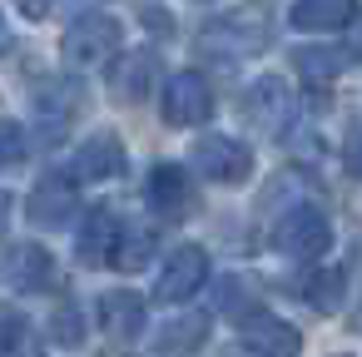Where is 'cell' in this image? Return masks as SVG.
Returning <instances> with one entry per match:
<instances>
[{"label":"cell","mask_w":362,"mask_h":357,"mask_svg":"<svg viewBox=\"0 0 362 357\" xmlns=\"http://www.w3.org/2000/svg\"><path fill=\"white\" fill-rule=\"evenodd\" d=\"M119 45H124V30H119V21L105 16V11L80 16V21L65 30V60H70L75 70H100L105 60L119 55Z\"/></svg>","instance_id":"cell-1"},{"label":"cell","mask_w":362,"mask_h":357,"mask_svg":"<svg viewBox=\"0 0 362 357\" xmlns=\"http://www.w3.org/2000/svg\"><path fill=\"white\" fill-rule=\"evenodd\" d=\"M327 243H332V223H327L322 209H313V204L288 209V213L278 218V228H273V248H278L283 258H298V263L322 258Z\"/></svg>","instance_id":"cell-2"},{"label":"cell","mask_w":362,"mask_h":357,"mask_svg":"<svg viewBox=\"0 0 362 357\" xmlns=\"http://www.w3.org/2000/svg\"><path fill=\"white\" fill-rule=\"evenodd\" d=\"M80 105H85V90H80V80H65V75H55V80H45V85L35 90V115H40V139H45V144H60V139L70 134V124H75V115H80Z\"/></svg>","instance_id":"cell-3"},{"label":"cell","mask_w":362,"mask_h":357,"mask_svg":"<svg viewBox=\"0 0 362 357\" xmlns=\"http://www.w3.org/2000/svg\"><path fill=\"white\" fill-rule=\"evenodd\" d=\"M159 110H164V124H174V129L204 124V119H209V110H214L209 80H204V75H194V70L169 75V80H164V100H159Z\"/></svg>","instance_id":"cell-4"},{"label":"cell","mask_w":362,"mask_h":357,"mask_svg":"<svg viewBox=\"0 0 362 357\" xmlns=\"http://www.w3.org/2000/svg\"><path fill=\"white\" fill-rule=\"evenodd\" d=\"M194 169L214 184H243L253 174V154H248V144H238L228 134H204L194 144Z\"/></svg>","instance_id":"cell-5"},{"label":"cell","mask_w":362,"mask_h":357,"mask_svg":"<svg viewBox=\"0 0 362 357\" xmlns=\"http://www.w3.org/2000/svg\"><path fill=\"white\" fill-rule=\"evenodd\" d=\"M238 337H243V347L258 352V357H298V347H303V332H298L293 322L263 312V308H253L248 317H238Z\"/></svg>","instance_id":"cell-6"},{"label":"cell","mask_w":362,"mask_h":357,"mask_svg":"<svg viewBox=\"0 0 362 357\" xmlns=\"http://www.w3.org/2000/svg\"><path fill=\"white\" fill-rule=\"evenodd\" d=\"M204 278H209V253L194 248V243H184V248H174V253L164 258L154 293H159L164 303H184V298H194V293L204 288Z\"/></svg>","instance_id":"cell-7"},{"label":"cell","mask_w":362,"mask_h":357,"mask_svg":"<svg viewBox=\"0 0 362 357\" xmlns=\"http://www.w3.org/2000/svg\"><path fill=\"white\" fill-rule=\"evenodd\" d=\"M243 115H248L258 129H268V134L288 129V119H293V95H288V85H283L278 75H258V80L243 90Z\"/></svg>","instance_id":"cell-8"},{"label":"cell","mask_w":362,"mask_h":357,"mask_svg":"<svg viewBox=\"0 0 362 357\" xmlns=\"http://www.w3.org/2000/svg\"><path fill=\"white\" fill-rule=\"evenodd\" d=\"M0 278L16 293H45V288H55V258L40 243H16L6 253V263H0Z\"/></svg>","instance_id":"cell-9"},{"label":"cell","mask_w":362,"mask_h":357,"mask_svg":"<svg viewBox=\"0 0 362 357\" xmlns=\"http://www.w3.org/2000/svg\"><path fill=\"white\" fill-rule=\"evenodd\" d=\"M263 21L258 16H223V21H214L209 30H204V50H214V55H253V50H263Z\"/></svg>","instance_id":"cell-10"},{"label":"cell","mask_w":362,"mask_h":357,"mask_svg":"<svg viewBox=\"0 0 362 357\" xmlns=\"http://www.w3.org/2000/svg\"><path fill=\"white\" fill-rule=\"evenodd\" d=\"M144 199H149L154 213H164V218H184L189 204H194V184H189L184 164H159V169L149 174V184H144Z\"/></svg>","instance_id":"cell-11"},{"label":"cell","mask_w":362,"mask_h":357,"mask_svg":"<svg viewBox=\"0 0 362 357\" xmlns=\"http://www.w3.org/2000/svg\"><path fill=\"white\" fill-rule=\"evenodd\" d=\"M119 169H124V144H119L115 134H90V139L75 149V159H70V179H85V184L115 179Z\"/></svg>","instance_id":"cell-12"},{"label":"cell","mask_w":362,"mask_h":357,"mask_svg":"<svg viewBox=\"0 0 362 357\" xmlns=\"http://www.w3.org/2000/svg\"><path fill=\"white\" fill-rule=\"evenodd\" d=\"M95 312H100V327H105L115 342H134V337L144 332V298L129 293V288L105 293V298L95 303Z\"/></svg>","instance_id":"cell-13"},{"label":"cell","mask_w":362,"mask_h":357,"mask_svg":"<svg viewBox=\"0 0 362 357\" xmlns=\"http://www.w3.org/2000/svg\"><path fill=\"white\" fill-rule=\"evenodd\" d=\"M357 21V0H293V11H288V25L293 30H342Z\"/></svg>","instance_id":"cell-14"},{"label":"cell","mask_w":362,"mask_h":357,"mask_svg":"<svg viewBox=\"0 0 362 357\" xmlns=\"http://www.w3.org/2000/svg\"><path fill=\"white\" fill-rule=\"evenodd\" d=\"M70 209H75V184H70V174H45V179L35 184V194H30V223L55 228V223L70 218Z\"/></svg>","instance_id":"cell-15"},{"label":"cell","mask_w":362,"mask_h":357,"mask_svg":"<svg viewBox=\"0 0 362 357\" xmlns=\"http://www.w3.org/2000/svg\"><path fill=\"white\" fill-rule=\"evenodd\" d=\"M115 233H119V218H115L110 209H90V213H85V223H80V238H75L80 263H110Z\"/></svg>","instance_id":"cell-16"},{"label":"cell","mask_w":362,"mask_h":357,"mask_svg":"<svg viewBox=\"0 0 362 357\" xmlns=\"http://www.w3.org/2000/svg\"><path fill=\"white\" fill-rule=\"evenodd\" d=\"M154 70H159V60L149 55V50H134V55H124V65L115 70V95L119 100H144L149 95V80H154Z\"/></svg>","instance_id":"cell-17"},{"label":"cell","mask_w":362,"mask_h":357,"mask_svg":"<svg viewBox=\"0 0 362 357\" xmlns=\"http://www.w3.org/2000/svg\"><path fill=\"white\" fill-rule=\"evenodd\" d=\"M149 253H154V233H149V228H139V223H129V228H119V233H115L110 263H115V268H124V273H134V268H144V263H149Z\"/></svg>","instance_id":"cell-18"},{"label":"cell","mask_w":362,"mask_h":357,"mask_svg":"<svg viewBox=\"0 0 362 357\" xmlns=\"http://www.w3.org/2000/svg\"><path fill=\"white\" fill-rule=\"evenodd\" d=\"M204 337H209V317L204 312H184V317L159 327V352H194Z\"/></svg>","instance_id":"cell-19"},{"label":"cell","mask_w":362,"mask_h":357,"mask_svg":"<svg viewBox=\"0 0 362 357\" xmlns=\"http://www.w3.org/2000/svg\"><path fill=\"white\" fill-rule=\"evenodd\" d=\"M352 60V50H332V45H322V50H298L293 55V70L303 75V80H337L342 75V65Z\"/></svg>","instance_id":"cell-20"},{"label":"cell","mask_w":362,"mask_h":357,"mask_svg":"<svg viewBox=\"0 0 362 357\" xmlns=\"http://www.w3.org/2000/svg\"><path fill=\"white\" fill-rule=\"evenodd\" d=\"M342 293H347V278H342V268H317V273H308V288H303V298H308L313 308H322V312H337V308H342Z\"/></svg>","instance_id":"cell-21"},{"label":"cell","mask_w":362,"mask_h":357,"mask_svg":"<svg viewBox=\"0 0 362 357\" xmlns=\"http://www.w3.org/2000/svg\"><path fill=\"white\" fill-rule=\"evenodd\" d=\"M40 352V337L25 317H6L0 322V357H35Z\"/></svg>","instance_id":"cell-22"},{"label":"cell","mask_w":362,"mask_h":357,"mask_svg":"<svg viewBox=\"0 0 362 357\" xmlns=\"http://www.w3.org/2000/svg\"><path fill=\"white\" fill-rule=\"evenodd\" d=\"M21 159H25V129H21V119H0V174L16 169Z\"/></svg>","instance_id":"cell-23"},{"label":"cell","mask_w":362,"mask_h":357,"mask_svg":"<svg viewBox=\"0 0 362 357\" xmlns=\"http://www.w3.org/2000/svg\"><path fill=\"white\" fill-rule=\"evenodd\" d=\"M50 337H55L60 347H75V342L85 337V317H80V308H75V303H65V308L50 317Z\"/></svg>","instance_id":"cell-24"},{"label":"cell","mask_w":362,"mask_h":357,"mask_svg":"<svg viewBox=\"0 0 362 357\" xmlns=\"http://www.w3.org/2000/svg\"><path fill=\"white\" fill-rule=\"evenodd\" d=\"M342 159H347V174L362 179V119L347 129V144H342Z\"/></svg>","instance_id":"cell-25"},{"label":"cell","mask_w":362,"mask_h":357,"mask_svg":"<svg viewBox=\"0 0 362 357\" xmlns=\"http://www.w3.org/2000/svg\"><path fill=\"white\" fill-rule=\"evenodd\" d=\"M16 6H21V16H25V21H45L55 0H16Z\"/></svg>","instance_id":"cell-26"},{"label":"cell","mask_w":362,"mask_h":357,"mask_svg":"<svg viewBox=\"0 0 362 357\" xmlns=\"http://www.w3.org/2000/svg\"><path fill=\"white\" fill-rule=\"evenodd\" d=\"M6 223H11V194H0V233H6Z\"/></svg>","instance_id":"cell-27"},{"label":"cell","mask_w":362,"mask_h":357,"mask_svg":"<svg viewBox=\"0 0 362 357\" xmlns=\"http://www.w3.org/2000/svg\"><path fill=\"white\" fill-rule=\"evenodd\" d=\"M357 55H362V21L352 25V60H357Z\"/></svg>","instance_id":"cell-28"},{"label":"cell","mask_w":362,"mask_h":357,"mask_svg":"<svg viewBox=\"0 0 362 357\" xmlns=\"http://www.w3.org/2000/svg\"><path fill=\"white\" fill-rule=\"evenodd\" d=\"M0 45H6V16H0Z\"/></svg>","instance_id":"cell-29"}]
</instances>
